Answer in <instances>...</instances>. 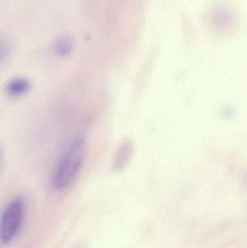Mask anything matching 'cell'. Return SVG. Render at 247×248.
Instances as JSON below:
<instances>
[{"mask_svg":"<svg viewBox=\"0 0 247 248\" xmlns=\"http://www.w3.org/2000/svg\"><path fill=\"white\" fill-rule=\"evenodd\" d=\"M86 149L87 143L84 138L76 139L70 144L54 170L52 179L54 189H65L75 179L82 166Z\"/></svg>","mask_w":247,"mask_h":248,"instance_id":"cell-1","label":"cell"},{"mask_svg":"<svg viewBox=\"0 0 247 248\" xmlns=\"http://www.w3.org/2000/svg\"><path fill=\"white\" fill-rule=\"evenodd\" d=\"M25 202L21 198L13 200L3 213L0 221V241L10 243L21 227L24 217Z\"/></svg>","mask_w":247,"mask_h":248,"instance_id":"cell-2","label":"cell"},{"mask_svg":"<svg viewBox=\"0 0 247 248\" xmlns=\"http://www.w3.org/2000/svg\"><path fill=\"white\" fill-rule=\"evenodd\" d=\"M133 153V143L131 140H126L123 141L116 153V157L113 161V169L120 170L123 169L131 160Z\"/></svg>","mask_w":247,"mask_h":248,"instance_id":"cell-3","label":"cell"},{"mask_svg":"<svg viewBox=\"0 0 247 248\" xmlns=\"http://www.w3.org/2000/svg\"><path fill=\"white\" fill-rule=\"evenodd\" d=\"M30 84L26 78H15L9 81L6 92L12 97H17L26 94L30 90Z\"/></svg>","mask_w":247,"mask_h":248,"instance_id":"cell-4","label":"cell"},{"mask_svg":"<svg viewBox=\"0 0 247 248\" xmlns=\"http://www.w3.org/2000/svg\"><path fill=\"white\" fill-rule=\"evenodd\" d=\"M71 50H72V44L67 39L59 40L55 45V51L59 56H67L71 53Z\"/></svg>","mask_w":247,"mask_h":248,"instance_id":"cell-5","label":"cell"},{"mask_svg":"<svg viewBox=\"0 0 247 248\" xmlns=\"http://www.w3.org/2000/svg\"><path fill=\"white\" fill-rule=\"evenodd\" d=\"M10 52V45L6 39L0 38V63L8 56Z\"/></svg>","mask_w":247,"mask_h":248,"instance_id":"cell-6","label":"cell"},{"mask_svg":"<svg viewBox=\"0 0 247 248\" xmlns=\"http://www.w3.org/2000/svg\"><path fill=\"white\" fill-rule=\"evenodd\" d=\"M0 163H1V152H0Z\"/></svg>","mask_w":247,"mask_h":248,"instance_id":"cell-7","label":"cell"}]
</instances>
